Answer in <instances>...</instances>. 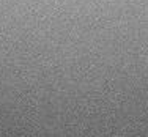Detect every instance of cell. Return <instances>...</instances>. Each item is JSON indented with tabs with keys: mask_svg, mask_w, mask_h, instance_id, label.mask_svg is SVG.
I'll list each match as a JSON object with an SVG mask.
<instances>
[]
</instances>
